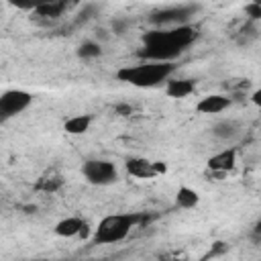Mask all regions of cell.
I'll use <instances>...</instances> for the list:
<instances>
[{
	"label": "cell",
	"instance_id": "8992f818",
	"mask_svg": "<svg viewBox=\"0 0 261 261\" xmlns=\"http://www.w3.org/2000/svg\"><path fill=\"white\" fill-rule=\"evenodd\" d=\"M196 10H198V6H169V8H163V10L155 12L151 16V22L157 24V27H169V24L184 27L194 16Z\"/></svg>",
	"mask_w": 261,
	"mask_h": 261
},
{
	"label": "cell",
	"instance_id": "ba28073f",
	"mask_svg": "<svg viewBox=\"0 0 261 261\" xmlns=\"http://www.w3.org/2000/svg\"><path fill=\"white\" fill-rule=\"evenodd\" d=\"M55 234L57 237H86L88 234V222L80 216H67L55 224Z\"/></svg>",
	"mask_w": 261,
	"mask_h": 261
},
{
	"label": "cell",
	"instance_id": "30bf717a",
	"mask_svg": "<svg viewBox=\"0 0 261 261\" xmlns=\"http://www.w3.org/2000/svg\"><path fill=\"white\" fill-rule=\"evenodd\" d=\"M228 106H230V98H228V96L210 94V96H204L202 100H198L196 110H198L200 114H218V112L226 110Z\"/></svg>",
	"mask_w": 261,
	"mask_h": 261
},
{
	"label": "cell",
	"instance_id": "277c9868",
	"mask_svg": "<svg viewBox=\"0 0 261 261\" xmlns=\"http://www.w3.org/2000/svg\"><path fill=\"white\" fill-rule=\"evenodd\" d=\"M82 175L94 186H108L118 179L116 165L106 159H88L82 165Z\"/></svg>",
	"mask_w": 261,
	"mask_h": 261
},
{
	"label": "cell",
	"instance_id": "603a6c76",
	"mask_svg": "<svg viewBox=\"0 0 261 261\" xmlns=\"http://www.w3.org/2000/svg\"><path fill=\"white\" fill-rule=\"evenodd\" d=\"M65 261H73V259H65Z\"/></svg>",
	"mask_w": 261,
	"mask_h": 261
},
{
	"label": "cell",
	"instance_id": "9a60e30c",
	"mask_svg": "<svg viewBox=\"0 0 261 261\" xmlns=\"http://www.w3.org/2000/svg\"><path fill=\"white\" fill-rule=\"evenodd\" d=\"M237 133H239L237 122H234V120H226V118L214 122V126H212V135H214L216 139H232Z\"/></svg>",
	"mask_w": 261,
	"mask_h": 261
},
{
	"label": "cell",
	"instance_id": "7402d4cb",
	"mask_svg": "<svg viewBox=\"0 0 261 261\" xmlns=\"http://www.w3.org/2000/svg\"><path fill=\"white\" fill-rule=\"evenodd\" d=\"M255 232L261 234V220H257V224H255Z\"/></svg>",
	"mask_w": 261,
	"mask_h": 261
},
{
	"label": "cell",
	"instance_id": "7a4b0ae2",
	"mask_svg": "<svg viewBox=\"0 0 261 261\" xmlns=\"http://www.w3.org/2000/svg\"><path fill=\"white\" fill-rule=\"evenodd\" d=\"M175 71V65L161 63V61H143L139 65H128L116 71V77L120 82H126L135 88H153L161 82H167L169 75Z\"/></svg>",
	"mask_w": 261,
	"mask_h": 261
},
{
	"label": "cell",
	"instance_id": "e0dca14e",
	"mask_svg": "<svg viewBox=\"0 0 261 261\" xmlns=\"http://www.w3.org/2000/svg\"><path fill=\"white\" fill-rule=\"evenodd\" d=\"M61 184H63V181H61L59 175H45V177L39 179L37 188L43 190V192H57V190L61 188Z\"/></svg>",
	"mask_w": 261,
	"mask_h": 261
},
{
	"label": "cell",
	"instance_id": "5bb4252c",
	"mask_svg": "<svg viewBox=\"0 0 261 261\" xmlns=\"http://www.w3.org/2000/svg\"><path fill=\"white\" fill-rule=\"evenodd\" d=\"M198 202H200V194H198L196 190L188 188V186H181V188L175 192V204H177L179 208L190 210V208H194Z\"/></svg>",
	"mask_w": 261,
	"mask_h": 261
},
{
	"label": "cell",
	"instance_id": "ffe728a7",
	"mask_svg": "<svg viewBox=\"0 0 261 261\" xmlns=\"http://www.w3.org/2000/svg\"><path fill=\"white\" fill-rule=\"evenodd\" d=\"M251 102L261 110V88H257V90L251 94Z\"/></svg>",
	"mask_w": 261,
	"mask_h": 261
},
{
	"label": "cell",
	"instance_id": "9c48e42d",
	"mask_svg": "<svg viewBox=\"0 0 261 261\" xmlns=\"http://www.w3.org/2000/svg\"><path fill=\"white\" fill-rule=\"evenodd\" d=\"M206 165H208V169L214 171V173H226V171H230V169L237 165V149L230 147V149H224V151L212 155Z\"/></svg>",
	"mask_w": 261,
	"mask_h": 261
},
{
	"label": "cell",
	"instance_id": "6da1fadb",
	"mask_svg": "<svg viewBox=\"0 0 261 261\" xmlns=\"http://www.w3.org/2000/svg\"><path fill=\"white\" fill-rule=\"evenodd\" d=\"M194 39H196V29L190 24L173 27V29H155L143 35V47L137 51V55L145 61L169 63L186 47H190Z\"/></svg>",
	"mask_w": 261,
	"mask_h": 261
},
{
	"label": "cell",
	"instance_id": "ac0fdd59",
	"mask_svg": "<svg viewBox=\"0 0 261 261\" xmlns=\"http://www.w3.org/2000/svg\"><path fill=\"white\" fill-rule=\"evenodd\" d=\"M245 14L251 18V20H259L261 18V4L259 2H251L245 6Z\"/></svg>",
	"mask_w": 261,
	"mask_h": 261
},
{
	"label": "cell",
	"instance_id": "8fae6325",
	"mask_svg": "<svg viewBox=\"0 0 261 261\" xmlns=\"http://www.w3.org/2000/svg\"><path fill=\"white\" fill-rule=\"evenodd\" d=\"M196 90V82L188 80V77H179V80H167L165 84V94L169 98H186Z\"/></svg>",
	"mask_w": 261,
	"mask_h": 261
},
{
	"label": "cell",
	"instance_id": "4fadbf2b",
	"mask_svg": "<svg viewBox=\"0 0 261 261\" xmlns=\"http://www.w3.org/2000/svg\"><path fill=\"white\" fill-rule=\"evenodd\" d=\"M90 124H92V116L90 114H75V116H69L63 122V128L69 135H84V133H88Z\"/></svg>",
	"mask_w": 261,
	"mask_h": 261
},
{
	"label": "cell",
	"instance_id": "d6986e66",
	"mask_svg": "<svg viewBox=\"0 0 261 261\" xmlns=\"http://www.w3.org/2000/svg\"><path fill=\"white\" fill-rule=\"evenodd\" d=\"M112 29H114L116 35H122L124 29H126V20H114V22H112Z\"/></svg>",
	"mask_w": 261,
	"mask_h": 261
},
{
	"label": "cell",
	"instance_id": "44dd1931",
	"mask_svg": "<svg viewBox=\"0 0 261 261\" xmlns=\"http://www.w3.org/2000/svg\"><path fill=\"white\" fill-rule=\"evenodd\" d=\"M114 110H116V112H118L120 116H128V114L133 112V108H130V106H126V104H118V106H116Z\"/></svg>",
	"mask_w": 261,
	"mask_h": 261
},
{
	"label": "cell",
	"instance_id": "7c38bea8",
	"mask_svg": "<svg viewBox=\"0 0 261 261\" xmlns=\"http://www.w3.org/2000/svg\"><path fill=\"white\" fill-rule=\"evenodd\" d=\"M65 10H67L65 2H37L33 12L45 20H53V18H59Z\"/></svg>",
	"mask_w": 261,
	"mask_h": 261
},
{
	"label": "cell",
	"instance_id": "2e32d148",
	"mask_svg": "<svg viewBox=\"0 0 261 261\" xmlns=\"http://www.w3.org/2000/svg\"><path fill=\"white\" fill-rule=\"evenodd\" d=\"M100 53H102V47L96 41H84L77 47V57H82V59H96V57H100Z\"/></svg>",
	"mask_w": 261,
	"mask_h": 261
},
{
	"label": "cell",
	"instance_id": "5b68a950",
	"mask_svg": "<svg viewBox=\"0 0 261 261\" xmlns=\"http://www.w3.org/2000/svg\"><path fill=\"white\" fill-rule=\"evenodd\" d=\"M33 102V96L27 90H6L0 96V114L2 120L12 118L20 112H24Z\"/></svg>",
	"mask_w": 261,
	"mask_h": 261
},
{
	"label": "cell",
	"instance_id": "3957f363",
	"mask_svg": "<svg viewBox=\"0 0 261 261\" xmlns=\"http://www.w3.org/2000/svg\"><path fill=\"white\" fill-rule=\"evenodd\" d=\"M141 220L137 214H110L104 216L98 226L94 228V243L96 245H114L124 241L130 234V228Z\"/></svg>",
	"mask_w": 261,
	"mask_h": 261
},
{
	"label": "cell",
	"instance_id": "52a82bcc",
	"mask_svg": "<svg viewBox=\"0 0 261 261\" xmlns=\"http://www.w3.org/2000/svg\"><path fill=\"white\" fill-rule=\"evenodd\" d=\"M124 167L133 177H139V179H153L159 175L155 161H149L145 157H128Z\"/></svg>",
	"mask_w": 261,
	"mask_h": 261
}]
</instances>
